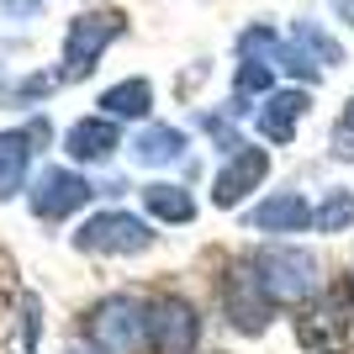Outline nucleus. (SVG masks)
Instances as JSON below:
<instances>
[{"label": "nucleus", "mask_w": 354, "mask_h": 354, "mask_svg": "<svg viewBox=\"0 0 354 354\" xmlns=\"http://www.w3.org/2000/svg\"><path fill=\"white\" fill-rule=\"evenodd\" d=\"M328 153L333 159H354V101L339 111V122H333V138H328Z\"/></svg>", "instance_id": "17"}, {"label": "nucleus", "mask_w": 354, "mask_h": 354, "mask_svg": "<svg viewBox=\"0 0 354 354\" xmlns=\"http://www.w3.org/2000/svg\"><path fill=\"white\" fill-rule=\"evenodd\" d=\"M48 127L32 122L21 133H0V201H11L21 185H27V169H32V143H43Z\"/></svg>", "instance_id": "10"}, {"label": "nucleus", "mask_w": 354, "mask_h": 354, "mask_svg": "<svg viewBox=\"0 0 354 354\" xmlns=\"http://www.w3.org/2000/svg\"><path fill=\"white\" fill-rule=\"evenodd\" d=\"M312 227H317V233H344V227H354V196L349 191H328Z\"/></svg>", "instance_id": "16"}, {"label": "nucleus", "mask_w": 354, "mask_h": 354, "mask_svg": "<svg viewBox=\"0 0 354 354\" xmlns=\"http://www.w3.org/2000/svg\"><path fill=\"white\" fill-rule=\"evenodd\" d=\"M307 90H275V95H265V106H259V133L270 138V143H291L296 122L307 117Z\"/></svg>", "instance_id": "12"}, {"label": "nucleus", "mask_w": 354, "mask_h": 354, "mask_svg": "<svg viewBox=\"0 0 354 354\" xmlns=\"http://www.w3.org/2000/svg\"><path fill=\"white\" fill-rule=\"evenodd\" d=\"M143 207L153 212L159 222H191V217H196V196L185 191V185L153 180V185H143Z\"/></svg>", "instance_id": "13"}, {"label": "nucleus", "mask_w": 354, "mask_h": 354, "mask_svg": "<svg viewBox=\"0 0 354 354\" xmlns=\"http://www.w3.org/2000/svg\"><path fill=\"white\" fill-rule=\"evenodd\" d=\"M64 148H69V159H80V164H106L122 148V133H117L111 117H80L69 127V138H64Z\"/></svg>", "instance_id": "11"}, {"label": "nucleus", "mask_w": 354, "mask_h": 354, "mask_svg": "<svg viewBox=\"0 0 354 354\" xmlns=\"http://www.w3.org/2000/svg\"><path fill=\"white\" fill-rule=\"evenodd\" d=\"M85 333L101 354H138L148 344V307L133 296H106L90 307Z\"/></svg>", "instance_id": "2"}, {"label": "nucleus", "mask_w": 354, "mask_h": 354, "mask_svg": "<svg viewBox=\"0 0 354 354\" xmlns=\"http://www.w3.org/2000/svg\"><path fill=\"white\" fill-rule=\"evenodd\" d=\"M95 196V185H90L85 175H74V169H43V175L32 180V217H43V222H59L69 217V212H80Z\"/></svg>", "instance_id": "8"}, {"label": "nucleus", "mask_w": 354, "mask_h": 354, "mask_svg": "<svg viewBox=\"0 0 354 354\" xmlns=\"http://www.w3.org/2000/svg\"><path fill=\"white\" fill-rule=\"evenodd\" d=\"M265 175H270V153H265V148H254V143H238L233 153L222 159L217 180H212V207H217V212L243 207V201L265 185Z\"/></svg>", "instance_id": "6"}, {"label": "nucleus", "mask_w": 354, "mask_h": 354, "mask_svg": "<svg viewBox=\"0 0 354 354\" xmlns=\"http://www.w3.org/2000/svg\"><path fill=\"white\" fill-rule=\"evenodd\" d=\"M122 27H127V21H122L117 11H85V16H74L69 32H64V69H59V80H80V74H90V69H95V59L122 37Z\"/></svg>", "instance_id": "3"}, {"label": "nucleus", "mask_w": 354, "mask_h": 354, "mask_svg": "<svg viewBox=\"0 0 354 354\" xmlns=\"http://www.w3.org/2000/svg\"><path fill=\"white\" fill-rule=\"evenodd\" d=\"M148 243H153V227L143 217H133V212H95L74 233L80 254H143Z\"/></svg>", "instance_id": "4"}, {"label": "nucleus", "mask_w": 354, "mask_h": 354, "mask_svg": "<svg viewBox=\"0 0 354 354\" xmlns=\"http://www.w3.org/2000/svg\"><path fill=\"white\" fill-rule=\"evenodd\" d=\"M243 265L270 307H307L317 296V259L307 249H259Z\"/></svg>", "instance_id": "1"}, {"label": "nucleus", "mask_w": 354, "mask_h": 354, "mask_svg": "<svg viewBox=\"0 0 354 354\" xmlns=\"http://www.w3.org/2000/svg\"><path fill=\"white\" fill-rule=\"evenodd\" d=\"M148 106H153V85L148 80H122V85H111L101 95V111L111 122L117 117H148Z\"/></svg>", "instance_id": "15"}, {"label": "nucleus", "mask_w": 354, "mask_h": 354, "mask_svg": "<svg viewBox=\"0 0 354 354\" xmlns=\"http://www.w3.org/2000/svg\"><path fill=\"white\" fill-rule=\"evenodd\" d=\"M201 344V312L185 296L148 301V349L153 354H196Z\"/></svg>", "instance_id": "5"}, {"label": "nucleus", "mask_w": 354, "mask_h": 354, "mask_svg": "<svg viewBox=\"0 0 354 354\" xmlns=\"http://www.w3.org/2000/svg\"><path fill=\"white\" fill-rule=\"evenodd\" d=\"M243 222H249L254 233H307L312 222H317V207H307V196H296V191H275Z\"/></svg>", "instance_id": "9"}, {"label": "nucleus", "mask_w": 354, "mask_h": 354, "mask_svg": "<svg viewBox=\"0 0 354 354\" xmlns=\"http://www.w3.org/2000/svg\"><path fill=\"white\" fill-rule=\"evenodd\" d=\"M69 354H80V349H69Z\"/></svg>", "instance_id": "19"}, {"label": "nucleus", "mask_w": 354, "mask_h": 354, "mask_svg": "<svg viewBox=\"0 0 354 354\" xmlns=\"http://www.w3.org/2000/svg\"><path fill=\"white\" fill-rule=\"evenodd\" d=\"M217 296H222V317H227L238 333H265V328H270V312H275V307L259 296V286H254V275H249V265H243V259L222 275Z\"/></svg>", "instance_id": "7"}, {"label": "nucleus", "mask_w": 354, "mask_h": 354, "mask_svg": "<svg viewBox=\"0 0 354 354\" xmlns=\"http://www.w3.org/2000/svg\"><path fill=\"white\" fill-rule=\"evenodd\" d=\"M349 296H354V281H349Z\"/></svg>", "instance_id": "18"}, {"label": "nucleus", "mask_w": 354, "mask_h": 354, "mask_svg": "<svg viewBox=\"0 0 354 354\" xmlns=\"http://www.w3.org/2000/svg\"><path fill=\"white\" fill-rule=\"evenodd\" d=\"M185 148H191V138L180 133V127H148V133H138L133 159L138 164H175Z\"/></svg>", "instance_id": "14"}]
</instances>
